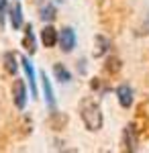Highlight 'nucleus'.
I'll return each instance as SVG.
<instances>
[{"label": "nucleus", "mask_w": 149, "mask_h": 153, "mask_svg": "<svg viewBox=\"0 0 149 153\" xmlns=\"http://www.w3.org/2000/svg\"><path fill=\"white\" fill-rule=\"evenodd\" d=\"M80 117H82V123H84V127L88 131H100L102 129V110H100V106L96 100H92V98H84L80 102Z\"/></svg>", "instance_id": "obj_1"}, {"label": "nucleus", "mask_w": 149, "mask_h": 153, "mask_svg": "<svg viewBox=\"0 0 149 153\" xmlns=\"http://www.w3.org/2000/svg\"><path fill=\"white\" fill-rule=\"evenodd\" d=\"M121 149L127 153H135L139 149V131L135 125H127L123 129V137H121Z\"/></svg>", "instance_id": "obj_2"}, {"label": "nucleus", "mask_w": 149, "mask_h": 153, "mask_svg": "<svg viewBox=\"0 0 149 153\" xmlns=\"http://www.w3.org/2000/svg\"><path fill=\"white\" fill-rule=\"evenodd\" d=\"M10 92H12V102H14V106H16L19 110H25L29 94H27V86H25V82L21 78H16V80L12 82Z\"/></svg>", "instance_id": "obj_3"}, {"label": "nucleus", "mask_w": 149, "mask_h": 153, "mask_svg": "<svg viewBox=\"0 0 149 153\" xmlns=\"http://www.w3.org/2000/svg\"><path fill=\"white\" fill-rule=\"evenodd\" d=\"M59 47L66 53L74 51V47H76V31L72 27H63L61 29V33H59Z\"/></svg>", "instance_id": "obj_4"}, {"label": "nucleus", "mask_w": 149, "mask_h": 153, "mask_svg": "<svg viewBox=\"0 0 149 153\" xmlns=\"http://www.w3.org/2000/svg\"><path fill=\"white\" fill-rule=\"evenodd\" d=\"M41 43H43V47H55L59 43V33L53 29V25L49 23V25H45L43 29H41Z\"/></svg>", "instance_id": "obj_5"}, {"label": "nucleus", "mask_w": 149, "mask_h": 153, "mask_svg": "<svg viewBox=\"0 0 149 153\" xmlns=\"http://www.w3.org/2000/svg\"><path fill=\"white\" fill-rule=\"evenodd\" d=\"M21 65H23L25 74H27V80H29V88H31V94H33V98H37V80H35V68L33 63L29 61V57H21Z\"/></svg>", "instance_id": "obj_6"}, {"label": "nucleus", "mask_w": 149, "mask_h": 153, "mask_svg": "<svg viewBox=\"0 0 149 153\" xmlns=\"http://www.w3.org/2000/svg\"><path fill=\"white\" fill-rule=\"evenodd\" d=\"M8 19H10V25H12V29H14V31H19V29L25 25L23 6H21V2H14L10 8H8Z\"/></svg>", "instance_id": "obj_7"}, {"label": "nucleus", "mask_w": 149, "mask_h": 153, "mask_svg": "<svg viewBox=\"0 0 149 153\" xmlns=\"http://www.w3.org/2000/svg\"><path fill=\"white\" fill-rule=\"evenodd\" d=\"M68 114L66 112H59V110H51V114H49V129L51 131H63L66 129V125H68Z\"/></svg>", "instance_id": "obj_8"}, {"label": "nucleus", "mask_w": 149, "mask_h": 153, "mask_svg": "<svg viewBox=\"0 0 149 153\" xmlns=\"http://www.w3.org/2000/svg\"><path fill=\"white\" fill-rule=\"evenodd\" d=\"M116 98H118V104L123 108H131L133 106V90H131V86L121 84L116 88Z\"/></svg>", "instance_id": "obj_9"}, {"label": "nucleus", "mask_w": 149, "mask_h": 153, "mask_svg": "<svg viewBox=\"0 0 149 153\" xmlns=\"http://www.w3.org/2000/svg\"><path fill=\"white\" fill-rule=\"evenodd\" d=\"M21 45L25 47V51L29 55H33L35 51H37V43H35V35H33V25H25V35H23Z\"/></svg>", "instance_id": "obj_10"}, {"label": "nucleus", "mask_w": 149, "mask_h": 153, "mask_svg": "<svg viewBox=\"0 0 149 153\" xmlns=\"http://www.w3.org/2000/svg\"><path fill=\"white\" fill-rule=\"evenodd\" d=\"M41 84H43V94H45V102L51 110H55V96H53V88L49 84V78H47L45 71H41Z\"/></svg>", "instance_id": "obj_11"}, {"label": "nucleus", "mask_w": 149, "mask_h": 153, "mask_svg": "<svg viewBox=\"0 0 149 153\" xmlns=\"http://www.w3.org/2000/svg\"><path fill=\"white\" fill-rule=\"evenodd\" d=\"M108 49H110V41H108V37L96 35V39H94V57H102V55H106Z\"/></svg>", "instance_id": "obj_12"}, {"label": "nucleus", "mask_w": 149, "mask_h": 153, "mask_svg": "<svg viewBox=\"0 0 149 153\" xmlns=\"http://www.w3.org/2000/svg\"><path fill=\"white\" fill-rule=\"evenodd\" d=\"M2 63H4V71H6V74H10V76H16V71H19L16 53H12V51H6V53L2 55Z\"/></svg>", "instance_id": "obj_13"}, {"label": "nucleus", "mask_w": 149, "mask_h": 153, "mask_svg": "<svg viewBox=\"0 0 149 153\" xmlns=\"http://www.w3.org/2000/svg\"><path fill=\"white\" fill-rule=\"evenodd\" d=\"M53 76H55V80L61 82V84L72 82V74H69V70L63 63H55V65H53Z\"/></svg>", "instance_id": "obj_14"}, {"label": "nucleus", "mask_w": 149, "mask_h": 153, "mask_svg": "<svg viewBox=\"0 0 149 153\" xmlns=\"http://www.w3.org/2000/svg\"><path fill=\"white\" fill-rule=\"evenodd\" d=\"M39 16H41V21H43V23H53V21H55V16H57V10H55V6H53L51 2H47L45 6H41Z\"/></svg>", "instance_id": "obj_15"}, {"label": "nucleus", "mask_w": 149, "mask_h": 153, "mask_svg": "<svg viewBox=\"0 0 149 153\" xmlns=\"http://www.w3.org/2000/svg\"><path fill=\"white\" fill-rule=\"evenodd\" d=\"M121 59L118 57H108L106 61H104V71L108 74V76H116L118 71H121Z\"/></svg>", "instance_id": "obj_16"}, {"label": "nucleus", "mask_w": 149, "mask_h": 153, "mask_svg": "<svg viewBox=\"0 0 149 153\" xmlns=\"http://www.w3.org/2000/svg\"><path fill=\"white\" fill-rule=\"evenodd\" d=\"M6 14H8V2L0 0V27H4V23H6Z\"/></svg>", "instance_id": "obj_17"}]
</instances>
